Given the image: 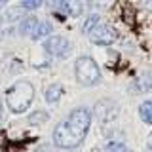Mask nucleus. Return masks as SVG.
Listing matches in <instances>:
<instances>
[{"label":"nucleus","mask_w":152,"mask_h":152,"mask_svg":"<svg viewBox=\"0 0 152 152\" xmlns=\"http://www.w3.org/2000/svg\"><path fill=\"white\" fill-rule=\"evenodd\" d=\"M91 152H99V150H97V148H95V150H91Z\"/></svg>","instance_id":"obj_20"},{"label":"nucleus","mask_w":152,"mask_h":152,"mask_svg":"<svg viewBox=\"0 0 152 152\" xmlns=\"http://www.w3.org/2000/svg\"><path fill=\"white\" fill-rule=\"evenodd\" d=\"M48 120V112H44V110H38V112H34L31 118H28V122L31 124H42V122H46Z\"/></svg>","instance_id":"obj_14"},{"label":"nucleus","mask_w":152,"mask_h":152,"mask_svg":"<svg viewBox=\"0 0 152 152\" xmlns=\"http://www.w3.org/2000/svg\"><path fill=\"white\" fill-rule=\"evenodd\" d=\"M44 48H46L48 53H51L55 57H66L70 51V42L65 36H51L46 40Z\"/></svg>","instance_id":"obj_5"},{"label":"nucleus","mask_w":152,"mask_h":152,"mask_svg":"<svg viewBox=\"0 0 152 152\" xmlns=\"http://www.w3.org/2000/svg\"><path fill=\"white\" fill-rule=\"evenodd\" d=\"M88 34H89V40L99 46H110L118 40V31L110 25H95Z\"/></svg>","instance_id":"obj_4"},{"label":"nucleus","mask_w":152,"mask_h":152,"mask_svg":"<svg viewBox=\"0 0 152 152\" xmlns=\"http://www.w3.org/2000/svg\"><path fill=\"white\" fill-rule=\"evenodd\" d=\"M51 28H53V27H51L48 21L38 23L36 28H34V32H32V38H34V40H38V38H44V36H48L51 32Z\"/></svg>","instance_id":"obj_10"},{"label":"nucleus","mask_w":152,"mask_h":152,"mask_svg":"<svg viewBox=\"0 0 152 152\" xmlns=\"http://www.w3.org/2000/svg\"><path fill=\"white\" fill-rule=\"evenodd\" d=\"M97 23H99V15H97V13H93V15H89L88 19H86V25H84V32H86V34H88V32L91 31V28H93L95 25H97Z\"/></svg>","instance_id":"obj_13"},{"label":"nucleus","mask_w":152,"mask_h":152,"mask_svg":"<svg viewBox=\"0 0 152 152\" xmlns=\"http://www.w3.org/2000/svg\"><path fill=\"white\" fill-rule=\"evenodd\" d=\"M0 118H2V107H0Z\"/></svg>","instance_id":"obj_19"},{"label":"nucleus","mask_w":152,"mask_h":152,"mask_svg":"<svg viewBox=\"0 0 152 152\" xmlns=\"http://www.w3.org/2000/svg\"><path fill=\"white\" fill-rule=\"evenodd\" d=\"M0 38H2V31H0Z\"/></svg>","instance_id":"obj_21"},{"label":"nucleus","mask_w":152,"mask_h":152,"mask_svg":"<svg viewBox=\"0 0 152 152\" xmlns=\"http://www.w3.org/2000/svg\"><path fill=\"white\" fill-rule=\"evenodd\" d=\"M139 116L145 124L152 126V101H142L139 104Z\"/></svg>","instance_id":"obj_7"},{"label":"nucleus","mask_w":152,"mask_h":152,"mask_svg":"<svg viewBox=\"0 0 152 152\" xmlns=\"http://www.w3.org/2000/svg\"><path fill=\"white\" fill-rule=\"evenodd\" d=\"M137 82L141 84V91H146V89H150V86H152V74L148 70H145V72L137 78Z\"/></svg>","instance_id":"obj_11"},{"label":"nucleus","mask_w":152,"mask_h":152,"mask_svg":"<svg viewBox=\"0 0 152 152\" xmlns=\"http://www.w3.org/2000/svg\"><path fill=\"white\" fill-rule=\"evenodd\" d=\"M74 74H76L78 84H82V86H95L101 80V70H99L97 63L88 55H82V57L76 59Z\"/></svg>","instance_id":"obj_3"},{"label":"nucleus","mask_w":152,"mask_h":152,"mask_svg":"<svg viewBox=\"0 0 152 152\" xmlns=\"http://www.w3.org/2000/svg\"><path fill=\"white\" fill-rule=\"evenodd\" d=\"M107 152H131L124 142H118V141H110L107 142Z\"/></svg>","instance_id":"obj_12"},{"label":"nucleus","mask_w":152,"mask_h":152,"mask_svg":"<svg viewBox=\"0 0 152 152\" xmlns=\"http://www.w3.org/2000/svg\"><path fill=\"white\" fill-rule=\"evenodd\" d=\"M61 95H63V88H61L59 84H53L46 89V101L48 103H57L61 99Z\"/></svg>","instance_id":"obj_8"},{"label":"nucleus","mask_w":152,"mask_h":152,"mask_svg":"<svg viewBox=\"0 0 152 152\" xmlns=\"http://www.w3.org/2000/svg\"><path fill=\"white\" fill-rule=\"evenodd\" d=\"M38 25V19L36 17H27V19H23L21 21V34H25V36H32V32H34V28Z\"/></svg>","instance_id":"obj_9"},{"label":"nucleus","mask_w":152,"mask_h":152,"mask_svg":"<svg viewBox=\"0 0 152 152\" xmlns=\"http://www.w3.org/2000/svg\"><path fill=\"white\" fill-rule=\"evenodd\" d=\"M21 4H23L27 10H36V8L42 4V0H21Z\"/></svg>","instance_id":"obj_15"},{"label":"nucleus","mask_w":152,"mask_h":152,"mask_svg":"<svg viewBox=\"0 0 152 152\" xmlns=\"http://www.w3.org/2000/svg\"><path fill=\"white\" fill-rule=\"evenodd\" d=\"M34 152H57V150H55V148H53L51 145H42L40 148H36Z\"/></svg>","instance_id":"obj_16"},{"label":"nucleus","mask_w":152,"mask_h":152,"mask_svg":"<svg viewBox=\"0 0 152 152\" xmlns=\"http://www.w3.org/2000/svg\"><path fill=\"white\" fill-rule=\"evenodd\" d=\"M91 124V112L86 107L74 108L65 122H61L53 131V142L59 148H74L86 139Z\"/></svg>","instance_id":"obj_1"},{"label":"nucleus","mask_w":152,"mask_h":152,"mask_svg":"<svg viewBox=\"0 0 152 152\" xmlns=\"http://www.w3.org/2000/svg\"><path fill=\"white\" fill-rule=\"evenodd\" d=\"M48 4L53 10H61V12L69 13V15H72V17H78L80 13H82V4H80V0H50Z\"/></svg>","instance_id":"obj_6"},{"label":"nucleus","mask_w":152,"mask_h":152,"mask_svg":"<svg viewBox=\"0 0 152 152\" xmlns=\"http://www.w3.org/2000/svg\"><path fill=\"white\" fill-rule=\"evenodd\" d=\"M32 97H34V88H32L28 82H17L15 86L8 89V95H6V101H8V107L12 112H25L32 103Z\"/></svg>","instance_id":"obj_2"},{"label":"nucleus","mask_w":152,"mask_h":152,"mask_svg":"<svg viewBox=\"0 0 152 152\" xmlns=\"http://www.w3.org/2000/svg\"><path fill=\"white\" fill-rule=\"evenodd\" d=\"M8 2V0H0V6H4V4H6Z\"/></svg>","instance_id":"obj_18"},{"label":"nucleus","mask_w":152,"mask_h":152,"mask_svg":"<svg viewBox=\"0 0 152 152\" xmlns=\"http://www.w3.org/2000/svg\"><path fill=\"white\" fill-rule=\"evenodd\" d=\"M146 146H148V152H152V133L148 135V139H146Z\"/></svg>","instance_id":"obj_17"}]
</instances>
